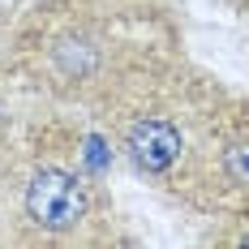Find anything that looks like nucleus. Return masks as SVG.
I'll return each mask as SVG.
<instances>
[{"label": "nucleus", "mask_w": 249, "mask_h": 249, "mask_svg": "<svg viewBox=\"0 0 249 249\" xmlns=\"http://www.w3.org/2000/svg\"><path fill=\"white\" fill-rule=\"evenodd\" d=\"M26 211L39 228L65 232V228L82 224V215H86V185L65 168H43L26 185Z\"/></svg>", "instance_id": "obj_1"}, {"label": "nucleus", "mask_w": 249, "mask_h": 249, "mask_svg": "<svg viewBox=\"0 0 249 249\" xmlns=\"http://www.w3.org/2000/svg\"><path fill=\"white\" fill-rule=\"evenodd\" d=\"M129 155L142 172H168L180 155V133L168 121H138L129 129Z\"/></svg>", "instance_id": "obj_2"}, {"label": "nucleus", "mask_w": 249, "mask_h": 249, "mask_svg": "<svg viewBox=\"0 0 249 249\" xmlns=\"http://www.w3.org/2000/svg\"><path fill=\"white\" fill-rule=\"evenodd\" d=\"M95 43L90 39H65L60 48H56V65H60V73H69V77H82V73H90L95 69Z\"/></svg>", "instance_id": "obj_3"}, {"label": "nucleus", "mask_w": 249, "mask_h": 249, "mask_svg": "<svg viewBox=\"0 0 249 249\" xmlns=\"http://www.w3.org/2000/svg\"><path fill=\"white\" fill-rule=\"evenodd\" d=\"M224 168L232 180H249V146H232L224 155Z\"/></svg>", "instance_id": "obj_4"}, {"label": "nucleus", "mask_w": 249, "mask_h": 249, "mask_svg": "<svg viewBox=\"0 0 249 249\" xmlns=\"http://www.w3.org/2000/svg\"><path fill=\"white\" fill-rule=\"evenodd\" d=\"M241 245H249V236H245V241H241Z\"/></svg>", "instance_id": "obj_5"}]
</instances>
